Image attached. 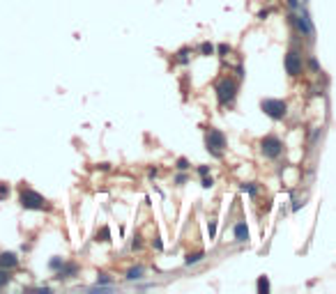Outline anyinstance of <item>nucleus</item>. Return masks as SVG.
Instances as JSON below:
<instances>
[{"instance_id":"nucleus-4","label":"nucleus","mask_w":336,"mask_h":294,"mask_svg":"<svg viewBox=\"0 0 336 294\" xmlns=\"http://www.w3.org/2000/svg\"><path fill=\"white\" fill-rule=\"evenodd\" d=\"M205 143H208V149L214 156H221L223 147H226V136L221 134V131H216V129H212L208 134V138H205Z\"/></svg>"},{"instance_id":"nucleus-6","label":"nucleus","mask_w":336,"mask_h":294,"mask_svg":"<svg viewBox=\"0 0 336 294\" xmlns=\"http://www.w3.org/2000/svg\"><path fill=\"white\" fill-rule=\"evenodd\" d=\"M286 72H288L290 76H297V74L302 72V58H299L295 51H290V53L286 55Z\"/></svg>"},{"instance_id":"nucleus-11","label":"nucleus","mask_w":336,"mask_h":294,"mask_svg":"<svg viewBox=\"0 0 336 294\" xmlns=\"http://www.w3.org/2000/svg\"><path fill=\"white\" fill-rule=\"evenodd\" d=\"M203 260V253H194V255H187V264H196V262Z\"/></svg>"},{"instance_id":"nucleus-14","label":"nucleus","mask_w":336,"mask_h":294,"mask_svg":"<svg viewBox=\"0 0 336 294\" xmlns=\"http://www.w3.org/2000/svg\"><path fill=\"white\" fill-rule=\"evenodd\" d=\"M201 51H203L205 55H212V53H214V46H212V44H203Z\"/></svg>"},{"instance_id":"nucleus-5","label":"nucleus","mask_w":336,"mask_h":294,"mask_svg":"<svg viewBox=\"0 0 336 294\" xmlns=\"http://www.w3.org/2000/svg\"><path fill=\"white\" fill-rule=\"evenodd\" d=\"M260 149H262V154H265V156L276 159V156L281 154L283 145H281V141H279L276 136H265V138H262V143H260Z\"/></svg>"},{"instance_id":"nucleus-1","label":"nucleus","mask_w":336,"mask_h":294,"mask_svg":"<svg viewBox=\"0 0 336 294\" xmlns=\"http://www.w3.org/2000/svg\"><path fill=\"white\" fill-rule=\"evenodd\" d=\"M19 202H21V207H26V209H46V200L37 191H33V188H23L19 195Z\"/></svg>"},{"instance_id":"nucleus-10","label":"nucleus","mask_w":336,"mask_h":294,"mask_svg":"<svg viewBox=\"0 0 336 294\" xmlns=\"http://www.w3.org/2000/svg\"><path fill=\"white\" fill-rule=\"evenodd\" d=\"M9 281H12V278H9V274H7V269H0V288H5Z\"/></svg>"},{"instance_id":"nucleus-17","label":"nucleus","mask_w":336,"mask_h":294,"mask_svg":"<svg viewBox=\"0 0 336 294\" xmlns=\"http://www.w3.org/2000/svg\"><path fill=\"white\" fill-rule=\"evenodd\" d=\"M177 168H180V170H187V168H189V161H187V159H180V161H177Z\"/></svg>"},{"instance_id":"nucleus-2","label":"nucleus","mask_w":336,"mask_h":294,"mask_svg":"<svg viewBox=\"0 0 336 294\" xmlns=\"http://www.w3.org/2000/svg\"><path fill=\"white\" fill-rule=\"evenodd\" d=\"M237 94V83L233 78H223L219 85H216V97H219V104H230Z\"/></svg>"},{"instance_id":"nucleus-16","label":"nucleus","mask_w":336,"mask_h":294,"mask_svg":"<svg viewBox=\"0 0 336 294\" xmlns=\"http://www.w3.org/2000/svg\"><path fill=\"white\" fill-rule=\"evenodd\" d=\"M208 232H210V239H212V237H214V234H216V223H214V220H210Z\"/></svg>"},{"instance_id":"nucleus-19","label":"nucleus","mask_w":336,"mask_h":294,"mask_svg":"<svg viewBox=\"0 0 336 294\" xmlns=\"http://www.w3.org/2000/svg\"><path fill=\"white\" fill-rule=\"evenodd\" d=\"M51 269H60V260H51Z\"/></svg>"},{"instance_id":"nucleus-12","label":"nucleus","mask_w":336,"mask_h":294,"mask_svg":"<svg viewBox=\"0 0 336 294\" xmlns=\"http://www.w3.org/2000/svg\"><path fill=\"white\" fill-rule=\"evenodd\" d=\"M108 237H111V232H108V227H101V232L97 234V239H99V241H108Z\"/></svg>"},{"instance_id":"nucleus-8","label":"nucleus","mask_w":336,"mask_h":294,"mask_svg":"<svg viewBox=\"0 0 336 294\" xmlns=\"http://www.w3.org/2000/svg\"><path fill=\"white\" fill-rule=\"evenodd\" d=\"M235 239H237V241H247V239H249V230H247V223H237V225H235Z\"/></svg>"},{"instance_id":"nucleus-18","label":"nucleus","mask_w":336,"mask_h":294,"mask_svg":"<svg viewBox=\"0 0 336 294\" xmlns=\"http://www.w3.org/2000/svg\"><path fill=\"white\" fill-rule=\"evenodd\" d=\"M203 186H205V188L212 186V177H205V180H203Z\"/></svg>"},{"instance_id":"nucleus-15","label":"nucleus","mask_w":336,"mask_h":294,"mask_svg":"<svg viewBox=\"0 0 336 294\" xmlns=\"http://www.w3.org/2000/svg\"><path fill=\"white\" fill-rule=\"evenodd\" d=\"M141 274H143V269H131L127 278H131V281H134V278H141Z\"/></svg>"},{"instance_id":"nucleus-9","label":"nucleus","mask_w":336,"mask_h":294,"mask_svg":"<svg viewBox=\"0 0 336 294\" xmlns=\"http://www.w3.org/2000/svg\"><path fill=\"white\" fill-rule=\"evenodd\" d=\"M267 290H269V281L265 276H260V278H258V292H267Z\"/></svg>"},{"instance_id":"nucleus-7","label":"nucleus","mask_w":336,"mask_h":294,"mask_svg":"<svg viewBox=\"0 0 336 294\" xmlns=\"http://www.w3.org/2000/svg\"><path fill=\"white\" fill-rule=\"evenodd\" d=\"M19 264V257L14 253H0V269H14Z\"/></svg>"},{"instance_id":"nucleus-13","label":"nucleus","mask_w":336,"mask_h":294,"mask_svg":"<svg viewBox=\"0 0 336 294\" xmlns=\"http://www.w3.org/2000/svg\"><path fill=\"white\" fill-rule=\"evenodd\" d=\"M7 195H9V186H7V184H0V200H5Z\"/></svg>"},{"instance_id":"nucleus-3","label":"nucleus","mask_w":336,"mask_h":294,"mask_svg":"<svg viewBox=\"0 0 336 294\" xmlns=\"http://www.w3.org/2000/svg\"><path fill=\"white\" fill-rule=\"evenodd\" d=\"M260 106L265 110V115H269L272 120H281L283 115H286V110H288V106L281 99H265Z\"/></svg>"}]
</instances>
